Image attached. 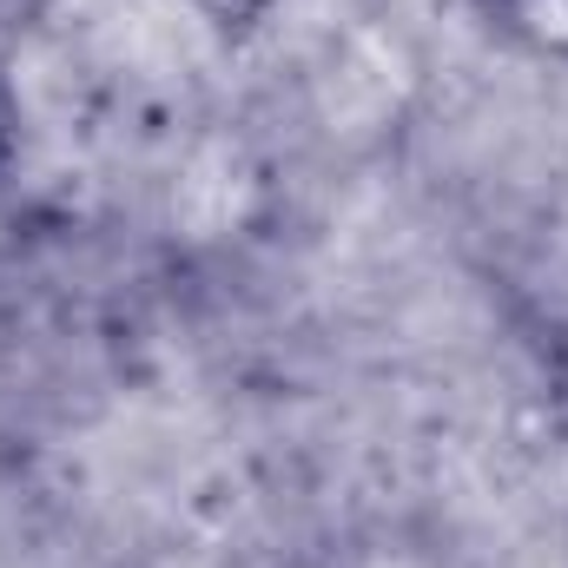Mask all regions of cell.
Returning a JSON list of instances; mask_svg holds the SVG:
<instances>
[{
  "label": "cell",
  "instance_id": "6da1fadb",
  "mask_svg": "<svg viewBox=\"0 0 568 568\" xmlns=\"http://www.w3.org/2000/svg\"><path fill=\"white\" fill-rule=\"evenodd\" d=\"M476 20L536 67H568V0H469Z\"/></svg>",
  "mask_w": 568,
  "mask_h": 568
},
{
  "label": "cell",
  "instance_id": "7a4b0ae2",
  "mask_svg": "<svg viewBox=\"0 0 568 568\" xmlns=\"http://www.w3.org/2000/svg\"><path fill=\"white\" fill-rule=\"evenodd\" d=\"M199 20H212L225 40H245V33H258L265 20H272V7L278 0H185Z\"/></svg>",
  "mask_w": 568,
  "mask_h": 568
},
{
  "label": "cell",
  "instance_id": "3957f363",
  "mask_svg": "<svg viewBox=\"0 0 568 568\" xmlns=\"http://www.w3.org/2000/svg\"><path fill=\"white\" fill-rule=\"evenodd\" d=\"M20 126H27V120H20V93H13V80L0 73V179L20 165V140H27Z\"/></svg>",
  "mask_w": 568,
  "mask_h": 568
},
{
  "label": "cell",
  "instance_id": "277c9868",
  "mask_svg": "<svg viewBox=\"0 0 568 568\" xmlns=\"http://www.w3.org/2000/svg\"><path fill=\"white\" fill-rule=\"evenodd\" d=\"M47 13V0H0V33H20Z\"/></svg>",
  "mask_w": 568,
  "mask_h": 568
}]
</instances>
